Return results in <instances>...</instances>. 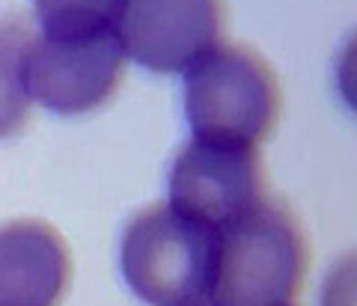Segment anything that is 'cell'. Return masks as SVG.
Wrapping results in <instances>:
<instances>
[{"instance_id":"obj_1","label":"cell","mask_w":357,"mask_h":306,"mask_svg":"<svg viewBox=\"0 0 357 306\" xmlns=\"http://www.w3.org/2000/svg\"><path fill=\"white\" fill-rule=\"evenodd\" d=\"M218 244L211 306H292L310 268V247L295 214L262 197L227 223Z\"/></svg>"},{"instance_id":"obj_6","label":"cell","mask_w":357,"mask_h":306,"mask_svg":"<svg viewBox=\"0 0 357 306\" xmlns=\"http://www.w3.org/2000/svg\"><path fill=\"white\" fill-rule=\"evenodd\" d=\"M220 30L223 0H126L116 36L143 69L176 75L215 48Z\"/></svg>"},{"instance_id":"obj_9","label":"cell","mask_w":357,"mask_h":306,"mask_svg":"<svg viewBox=\"0 0 357 306\" xmlns=\"http://www.w3.org/2000/svg\"><path fill=\"white\" fill-rule=\"evenodd\" d=\"M126 0H36L39 36H93L116 33Z\"/></svg>"},{"instance_id":"obj_8","label":"cell","mask_w":357,"mask_h":306,"mask_svg":"<svg viewBox=\"0 0 357 306\" xmlns=\"http://www.w3.org/2000/svg\"><path fill=\"white\" fill-rule=\"evenodd\" d=\"M33 39L36 36L21 21H0V140L27 125L33 105L27 86Z\"/></svg>"},{"instance_id":"obj_4","label":"cell","mask_w":357,"mask_h":306,"mask_svg":"<svg viewBox=\"0 0 357 306\" xmlns=\"http://www.w3.org/2000/svg\"><path fill=\"white\" fill-rule=\"evenodd\" d=\"M126 60L116 33L36 36L27 66L30 98L60 116L89 113L116 93Z\"/></svg>"},{"instance_id":"obj_10","label":"cell","mask_w":357,"mask_h":306,"mask_svg":"<svg viewBox=\"0 0 357 306\" xmlns=\"http://www.w3.org/2000/svg\"><path fill=\"white\" fill-rule=\"evenodd\" d=\"M203 306H211V303H203Z\"/></svg>"},{"instance_id":"obj_7","label":"cell","mask_w":357,"mask_h":306,"mask_svg":"<svg viewBox=\"0 0 357 306\" xmlns=\"http://www.w3.org/2000/svg\"><path fill=\"white\" fill-rule=\"evenodd\" d=\"M69 282L72 256L51 223L0 226V306H57Z\"/></svg>"},{"instance_id":"obj_5","label":"cell","mask_w":357,"mask_h":306,"mask_svg":"<svg viewBox=\"0 0 357 306\" xmlns=\"http://www.w3.org/2000/svg\"><path fill=\"white\" fill-rule=\"evenodd\" d=\"M262 197V161L253 146L194 140L173 164L167 206L220 232Z\"/></svg>"},{"instance_id":"obj_2","label":"cell","mask_w":357,"mask_h":306,"mask_svg":"<svg viewBox=\"0 0 357 306\" xmlns=\"http://www.w3.org/2000/svg\"><path fill=\"white\" fill-rule=\"evenodd\" d=\"M185 113L194 140L256 149L280 113V84L253 48L218 42L185 69Z\"/></svg>"},{"instance_id":"obj_3","label":"cell","mask_w":357,"mask_h":306,"mask_svg":"<svg viewBox=\"0 0 357 306\" xmlns=\"http://www.w3.org/2000/svg\"><path fill=\"white\" fill-rule=\"evenodd\" d=\"M220 235L170 206L131 220L122 241V274L149 306H203L211 300Z\"/></svg>"}]
</instances>
